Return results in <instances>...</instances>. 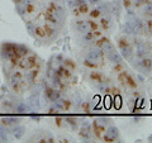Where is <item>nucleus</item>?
Returning a JSON list of instances; mask_svg holds the SVG:
<instances>
[{
	"instance_id": "nucleus-1",
	"label": "nucleus",
	"mask_w": 152,
	"mask_h": 143,
	"mask_svg": "<svg viewBox=\"0 0 152 143\" xmlns=\"http://www.w3.org/2000/svg\"><path fill=\"white\" fill-rule=\"evenodd\" d=\"M118 47L120 49V55L123 58L126 60H132L133 57V47L131 46V43L128 42L127 38H119L118 39Z\"/></svg>"
},
{
	"instance_id": "nucleus-2",
	"label": "nucleus",
	"mask_w": 152,
	"mask_h": 143,
	"mask_svg": "<svg viewBox=\"0 0 152 143\" xmlns=\"http://www.w3.org/2000/svg\"><path fill=\"white\" fill-rule=\"evenodd\" d=\"M37 65V56L36 55H27L24 57H22L18 62V66L20 70L28 71V70L34 68Z\"/></svg>"
},
{
	"instance_id": "nucleus-3",
	"label": "nucleus",
	"mask_w": 152,
	"mask_h": 143,
	"mask_svg": "<svg viewBox=\"0 0 152 143\" xmlns=\"http://www.w3.org/2000/svg\"><path fill=\"white\" fill-rule=\"evenodd\" d=\"M119 80L127 87H132V89L137 87V81L132 77L131 74H128V72L124 71V70H123L122 72H119Z\"/></svg>"
},
{
	"instance_id": "nucleus-4",
	"label": "nucleus",
	"mask_w": 152,
	"mask_h": 143,
	"mask_svg": "<svg viewBox=\"0 0 152 143\" xmlns=\"http://www.w3.org/2000/svg\"><path fill=\"white\" fill-rule=\"evenodd\" d=\"M119 138V131L117 127L114 125H109L108 128L105 129L104 132V136H103V139L105 142H114Z\"/></svg>"
},
{
	"instance_id": "nucleus-5",
	"label": "nucleus",
	"mask_w": 152,
	"mask_h": 143,
	"mask_svg": "<svg viewBox=\"0 0 152 143\" xmlns=\"http://www.w3.org/2000/svg\"><path fill=\"white\" fill-rule=\"evenodd\" d=\"M44 95H46V99L50 100L51 103H55V101H57L61 98L60 90H57L55 87H48V86L44 87Z\"/></svg>"
},
{
	"instance_id": "nucleus-6",
	"label": "nucleus",
	"mask_w": 152,
	"mask_h": 143,
	"mask_svg": "<svg viewBox=\"0 0 152 143\" xmlns=\"http://www.w3.org/2000/svg\"><path fill=\"white\" fill-rule=\"evenodd\" d=\"M86 57L90 60H93L95 62H98V61H101V60L104 58V52L101 51V48H99V47H95V48L89 51Z\"/></svg>"
},
{
	"instance_id": "nucleus-7",
	"label": "nucleus",
	"mask_w": 152,
	"mask_h": 143,
	"mask_svg": "<svg viewBox=\"0 0 152 143\" xmlns=\"http://www.w3.org/2000/svg\"><path fill=\"white\" fill-rule=\"evenodd\" d=\"M137 67L145 72H151L152 71V60L147 57H142L137 63Z\"/></svg>"
},
{
	"instance_id": "nucleus-8",
	"label": "nucleus",
	"mask_w": 152,
	"mask_h": 143,
	"mask_svg": "<svg viewBox=\"0 0 152 143\" xmlns=\"http://www.w3.org/2000/svg\"><path fill=\"white\" fill-rule=\"evenodd\" d=\"M43 28H44V34H46L47 38H51V39H52V38L57 37V34H58V29H57L56 25H52V24L47 23Z\"/></svg>"
},
{
	"instance_id": "nucleus-9",
	"label": "nucleus",
	"mask_w": 152,
	"mask_h": 143,
	"mask_svg": "<svg viewBox=\"0 0 152 143\" xmlns=\"http://www.w3.org/2000/svg\"><path fill=\"white\" fill-rule=\"evenodd\" d=\"M107 58L112 63H122V61H123V57H122V55L120 53H118L117 52V49L115 51H113V52H110V53H108L107 55Z\"/></svg>"
},
{
	"instance_id": "nucleus-10",
	"label": "nucleus",
	"mask_w": 152,
	"mask_h": 143,
	"mask_svg": "<svg viewBox=\"0 0 152 143\" xmlns=\"http://www.w3.org/2000/svg\"><path fill=\"white\" fill-rule=\"evenodd\" d=\"M75 28L77 29L80 33H86V32H90L89 29V25H88V22L86 20H77L75 23Z\"/></svg>"
},
{
	"instance_id": "nucleus-11",
	"label": "nucleus",
	"mask_w": 152,
	"mask_h": 143,
	"mask_svg": "<svg viewBox=\"0 0 152 143\" xmlns=\"http://www.w3.org/2000/svg\"><path fill=\"white\" fill-rule=\"evenodd\" d=\"M96 87H98V90H99V91H101V93H109V91L112 90L109 82H108V80H105V79H104V80H101L100 82H98Z\"/></svg>"
},
{
	"instance_id": "nucleus-12",
	"label": "nucleus",
	"mask_w": 152,
	"mask_h": 143,
	"mask_svg": "<svg viewBox=\"0 0 152 143\" xmlns=\"http://www.w3.org/2000/svg\"><path fill=\"white\" fill-rule=\"evenodd\" d=\"M37 75H38V71H37V70H33V68H32V71H31V70L25 71L24 79H25V81H28V82H31V84H32V82L36 81Z\"/></svg>"
},
{
	"instance_id": "nucleus-13",
	"label": "nucleus",
	"mask_w": 152,
	"mask_h": 143,
	"mask_svg": "<svg viewBox=\"0 0 152 143\" xmlns=\"http://www.w3.org/2000/svg\"><path fill=\"white\" fill-rule=\"evenodd\" d=\"M17 53L22 58V57L29 55V48H28L27 46H24V44H17Z\"/></svg>"
},
{
	"instance_id": "nucleus-14",
	"label": "nucleus",
	"mask_w": 152,
	"mask_h": 143,
	"mask_svg": "<svg viewBox=\"0 0 152 143\" xmlns=\"http://www.w3.org/2000/svg\"><path fill=\"white\" fill-rule=\"evenodd\" d=\"M24 131H25V129L22 125L15 124V127L13 128V136H14L17 139H20L22 137H23V134H24Z\"/></svg>"
},
{
	"instance_id": "nucleus-15",
	"label": "nucleus",
	"mask_w": 152,
	"mask_h": 143,
	"mask_svg": "<svg viewBox=\"0 0 152 143\" xmlns=\"http://www.w3.org/2000/svg\"><path fill=\"white\" fill-rule=\"evenodd\" d=\"M90 80L91 81H94V82H100L101 80H104V76H103V74H100L99 71H91L90 72Z\"/></svg>"
},
{
	"instance_id": "nucleus-16",
	"label": "nucleus",
	"mask_w": 152,
	"mask_h": 143,
	"mask_svg": "<svg viewBox=\"0 0 152 143\" xmlns=\"http://www.w3.org/2000/svg\"><path fill=\"white\" fill-rule=\"evenodd\" d=\"M19 123V119L17 117H5V118H3V124L5 125H15Z\"/></svg>"
},
{
	"instance_id": "nucleus-17",
	"label": "nucleus",
	"mask_w": 152,
	"mask_h": 143,
	"mask_svg": "<svg viewBox=\"0 0 152 143\" xmlns=\"http://www.w3.org/2000/svg\"><path fill=\"white\" fill-rule=\"evenodd\" d=\"M82 39L88 43H94L95 41H96V37L94 36L93 32H86V33H84V36H82Z\"/></svg>"
},
{
	"instance_id": "nucleus-18",
	"label": "nucleus",
	"mask_w": 152,
	"mask_h": 143,
	"mask_svg": "<svg viewBox=\"0 0 152 143\" xmlns=\"http://www.w3.org/2000/svg\"><path fill=\"white\" fill-rule=\"evenodd\" d=\"M65 122H66V124H70V125H71L72 129H76V128H77V119L74 118V117H66V118H65Z\"/></svg>"
},
{
	"instance_id": "nucleus-19",
	"label": "nucleus",
	"mask_w": 152,
	"mask_h": 143,
	"mask_svg": "<svg viewBox=\"0 0 152 143\" xmlns=\"http://www.w3.org/2000/svg\"><path fill=\"white\" fill-rule=\"evenodd\" d=\"M84 65L86 66V67L91 68V70H96L98 68V62H95V61H93V60L88 58V57L84 60Z\"/></svg>"
},
{
	"instance_id": "nucleus-20",
	"label": "nucleus",
	"mask_w": 152,
	"mask_h": 143,
	"mask_svg": "<svg viewBox=\"0 0 152 143\" xmlns=\"http://www.w3.org/2000/svg\"><path fill=\"white\" fill-rule=\"evenodd\" d=\"M34 36H37L38 38H44L46 34H44V28L41 27V25H36L34 27Z\"/></svg>"
},
{
	"instance_id": "nucleus-21",
	"label": "nucleus",
	"mask_w": 152,
	"mask_h": 143,
	"mask_svg": "<svg viewBox=\"0 0 152 143\" xmlns=\"http://www.w3.org/2000/svg\"><path fill=\"white\" fill-rule=\"evenodd\" d=\"M88 14L90 15L91 19H99L101 17V12H100L99 8H95V9H93V10H89Z\"/></svg>"
},
{
	"instance_id": "nucleus-22",
	"label": "nucleus",
	"mask_w": 152,
	"mask_h": 143,
	"mask_svg": "<svg viewBox=\"0 0 152 143\" xmlns=\"http://www.w3.org/2000/svg\"><path fill=\"white\" fill-rule=\"evenodd\" d=\"M100 25L103 27V29H105V30H108L109 29V27H110V19L109 18H101L100 17Z\"/></svg>"
},
{
	"instance_id": "nucleus-23",
	"label": "nucleus",
	"mask_w": 152,
	"mask_h": 143,
	"mask_svg": "<svg viewBox=\"0 0 152 143\" xmlns=\"http://www.w3.org/2000/svg\"><path fill=\"white\" fill-rule=\"evenodd\" d=\"M86 22H88V25H89L90 32H94V30L99 29V24H98L95 20H93V19H89V20H86Z\"/></svg>"
},
{
	"instance_id": "nucleus-24",
	"label": "nucleus",
	"mask_w": 152,
	"mask_h": 143,
	"mask_svg": "<svg viewBox=\"0 0 152 143\" xmlns=\"http://www.w3.org/2000/svg\"><path fill=\"white\" fill-rule=\"evenodd\" d=\"M79 10V13H80V14H88L89 13V10H90V8H89V5L86 4V3H84V4H81L80 6H77V8H76Z\"/></svg>"
},
{
	"instance_id": "nucleus-25",
	"label": "nucleus",
	"mask_w": 152,
	"mask_h": 143,
	"mask_svg": "<svg viewBox=\"0 0 152 143\" xmlns=\"http://www.w3.org/2000/svg\"><path fill=\"white\" fill-rule=\"evenodd\" d=\"M143 13H145V15L152 17V3L148 1L147 4L145 5V8H143Z\"/></svg>"
},
{
	"instance_id": "nucleus-26",
	"label": "nucleus",
	"mask_w": 152,
	"mask_h": 143,
	"mask_svg": "<svg viewBox=\"0 0 152 143\" xmlns=\"http://www.w3.org/2000/svg\"><path fill=\"white\" fill-rule=\"evenodd\" d=\"M63 63H62V65L63 66H65V67H67L69 70H71V71H72V70H74L75 68V63L74 62H72L71 61V60H69V58H66V60H63V61H62Z\"/></svg>"
},
{
	"instance_id": "nucleus-27",
	"label": "nucleus",
	"mask_w": 152,
	"mask_h": 143,
	"mask_svg": "<svg viewBox=\"0 0 152 143\" xmlns=\"http://www.w3.org/2000/svg\"><path fill=\"white\" fill-rule=\"evenodd\" d=\"M84 3H86L85 1V0H71V1H70V6H71V8H77V6H80L81 4H84Z\"/></svg>"
},
{
	"instance_id": "nucleus-28",
	"label": "nucleus",
	"mask_w": 152,
	"mask_h": 143,
	"mask_svg": "<svg viewBox=\"0 0 152 143\" xmlns=\"http://www.w3.org/2000/svg\"><path fill=\"white\" fill-rule=\"evenodd\" d=\"M15 109H17V112H19V113H27V112H29V109H28V106L25 105V104H20V105H18Z\"/></svg>"
},
{
	"instance_id": "nucleus-29",
	"label": "nucleus",
	"mask_w": 152,
	"mask_h": 143,
	"mask_svg": "<svg viewBox=\"0 0 152 143\" xmlns=\"http://www.w3.org/2000/svg\"><path fill=\"white\" fill-rule=\"evenodd\" d=\"M0 139H1V141H8V137H6V129L3 128L1 125H0Z\"/></svg>"
},
{
	"instance_id": "nucleus-30",
	"label": "nucleus",
	"mask_w": 152,
	"mask_h": 143,
	"mask_svg": "<svg viewBox=\"0 0 152 143\" xmlns=\"http://www.w3.org/2000/svg\"><path fill=\"white\" fill-rule=\"evenodd\" d=\"M113 68H114V71H115V72H122V71H123V66H122V63H115Z\"/></svg>"
},
{
	"instance_id": "nucleus-31",
	"label": "nucleus",
	"mask_w": 152,
	"mask_h": 143,
	"mask_svg": "<svg viewBox=\"0 0 152 143\" xmlns=\"http://www.w3.org/2000/svg\"><path fill=\"white\" fill-rule=\"evenodd\" d=\"M148 3V0H134V4L136 6H142V5H146Z\"/></svg>"
},
{
	"instance_id": "nucleus-32",
	"label": "nucleus",
	"mask_w": 152,
	"mask_h": 143,
	"mask_svg": "<svg viewBox=\"0 0 152 143\" xmlns=\"http://www.w3.org/2000/svg\"><path fill=\"white\" fill-rule=\"evenodd\" d=\"M82 108H84V112H86V113L90 112V104H89V101H85L82 104Z\"/></svg>"
},
{
	"instance_id": "nucleus-33",
	"label": "nucleus",
	"mask_w": 152,
	"mask_h": 143,
	"mask_svg": "<svg viewBox=\"0 0 152 143\" xmlns=\"http://www.w3.org/2000/svg\"><path fill=\"white\" fill-rule=\"evenodd\" d=\"M34 0H22V4L23 5H29V4H33Z\"/></svg>"
},
{
	"instance_id": "nucleus-34",
	"label": "nucleus",
	"mask_w": 152,
	"mask_h": 143,
	"mask_svg": "<svg viewBox=\"0 0 152 143\" xmlns=\"http://www.w3.org/2000/svg\"><path fill=\"white\" fill-rule=\"evenodd\" d=\"M123 3H124V5L127 6V8H129V6H131L132 0H123Z\"/></svg>"
},
{
	"instance_id": "nucleus-35",
	"label": "nucleus",
	"mask_w": 152,
	"mask_h": 143,
	"mask_svg": "<svg viewBox=\"0 0 152 143\" xmlns=\"http://www.w3.org/2000/svg\"><path fill=\"white\" fill-rule=\"evenodd\" d=\"M151 28H152V19L147 20V29H151Z\"/></svg>"
},
{
	"instance_id": "nucleus-36",
	"label": "nucleus",
	"mask_w": 152,
	"mask_h": 143,
	"mask_svg": "<svg viewBox=\"0 0 152 143\" xmlns=\"http://www.w3.org/2000/svg\"><path fill=\"white\" fill-rule=\"evenodd\" d=\"M89 1H90L91 4H98V3H99L100 0H89Z\"/></svg>"
},
{
	"instance_id": "nucleus-37",
	"label": "nucleus",
	"mask_w": 152,
	"mask_h": 143,
	"mask_svg": "<svg viewBox=\"0 0 152 143\" xmlns=\"http://www.w3.org/2000/svg\"><path fill=\"white\" fill-rule=\"evenodd\" d=\"M14 3H17V4H19V3H22V0H14Z\"/></svg>"
},
{
	"instance_id": "nucleus-38",
	"label": "nucleus",
	"mask_w": 152,
	"mask_h": 143,
	"mask_svg": "<svg viewBox=\"0 0 152 143\" xmlns=\"http://www.w3.org/2000/svg\"><path fill=\"white\" fill-rule=\"evenodd\" d=\"M0 142H1V139H0Z\"/></svg>"
}]
</instances>
